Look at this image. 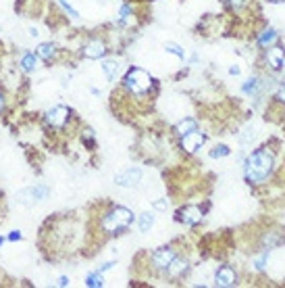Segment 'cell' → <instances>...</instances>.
<instances>
[{
	"mask_svg": "<svg viewBox=\"0 0 285 288\" xmlns=\"http://www.w3.org/2000/svg\"><path fill=\"white\" fill-rule=\"evenodd\" d=\"M275 40H277V32H275L273 27H267V29H262L260 36H258V46L267 48V46H271L275 42Z\"/></svg>",
	"mask_w": 285,
	"mask_h": 288,
	"instance_id": "9a60e30c",
	"label": "cell"
},
{
	"mask_svg": "<svg viewBox=\"0 0 285 288\" xmlns=\"http://www.w3.org/2000/svg\"><path fill=\"white\" fill-rule=\"evenodd\" d=\"M106 55V44H104V40H90V42L84 46V57L86 58H102Z\"/></svg>",
	"mask_w": 285,
	"mask_h": 288,
	"instance_id": "7c38bea8",
	"label": "cell"
},
{
	"mask_svg": "<svg viewBox=\"0 0 285 288\" xmlns=\"http://www.w3.org/2000/svg\"><path fill=\"white\" fill-rule=\"evenodd\" d=\"M194 130H198V121H196V119H191V117H186L183 121H179V123L175 125V134H177L179 138L188 136L190 132H194Z\"/></svg>",
	"mask_w": 285,
	"mask_h": 288,
	"instance_id": "5bb4252c",
	"label": "cell"
},
{
	"mask_svg": "<svg viewBox=\"0 0 285 288\" xmlns=\"http://www.w3.org/2000/svg\"><path fill=\"white\" fill-rule=\"evenodd\" d=\"M142 180V170L140 167H127L125 172H121L115 175V184L117 186H123V188H134L138 186Z\"/></svg>",
	"mask_w": 285,
	"mask_h": 288,
	"instance_id": "ba28073f",
	"label": "cell"
},
{
	"mask_svg": "<svg viewBox=\"0 0 285 288\" xmlns=\"http://www.w3.org/2000/svg\"><path fill=\"white\" fill-rule=\"evenodd\" d=\"M69 115H71V111L67 107H63V105H56V107H52L50 111L46 113V121L52 125V127H63L67 121H69Z\"/></svg>",
	"mask_w": 285,
	"mask_h": 288,
	"instance_id": "9c48e42d",
	"label": "cell"
},
{
	"mask_svg": "<svg viewBox=\"0 0 285 288\" xmlns=\"http://www.w3.org/2000/svg\"><path fill=\"white\" fill-rule=\"evenodd\" d=\"M46 196H48L46 186H29V188H23V190L17 192V201L23 203V205H32L36 201H42Z\"/></svg>",
	"mask_w": 285,
	"mask_h": 288,
	"instance_id": "277c9868",
	"label": "cell"
},
{
	"mask_svg": "<svg viewBox=\"0 0 285 288\" xmlns=\"http://www.w3.org/2000/svg\"><path fill=\"white\" fill-rule=\"evenodd\" d=\"M227 155H229V148H227L225 144H217V146L210 151V157H212V159H223V157H227Z\"/></svg>",
	"mask_w": 285,
	"mask_h": 288,
	"instance_id": "7402d4cb",
	"label": "cell"
},
{
	"mask_svg": "<svg viewBox=\"0 0 285 288\" xmlns=\"http://www.w3.org/2000/svg\"><path fill=\"white\" fill-rule=\"evenodd\" d=\"M102 284H104L102 272H96V274H90L88 276V286L90 288H96V286H102Z\"/></svg>",
	"mask_w": 285,
	"mask_h": 288,
	"instance_id": "44dd1931",
	"label": "cell"
},
{
	"mask_svg": "<svg viewBox=\"0 0 285 288\" xmlns=\"http://www.w3.org/2000/svg\"><path fill=\"white\" fill-rule=\"evenodd\" d=\"M2 107H4V98H2V94H0V111H2Z\"/></svg>",
	"mask_w": 285,
	"mask_h": 288,
	"instance_id": "836d02e7",
	"label": "cell"
},
{
	"mask_svg": "<svg viewBox=\"0 0 285 288\" xmlns=\"http://www.w3.org/2000/svg\"><path fill=\"white\" fill-rule=\"evenodd\" d=\"M225 2L229 8H233V11H239V8H243L248 4V0H225Z\"/></svg>",
	"mask_w": 285,
	"mask_h": 288,
	"instance_id": "484cf974",
	"label": "cell"
},
{
	"mask_svg": "<svg viewBox=\"0 0 285 288\" xmlns=\"http://www.w3.org/2000/svg\"><path fill=\"white\" fill-rule=\"evenodd\" d=\"M152 226H154V215H152V213H142L140 215V230L142 232H150Z\"/></svg>",
	"mask_w": 285,
	"mask_h": 288,
	"instance_id": "ffe728a7",
	"label": "cell"
},
{
	"mask_svg": "<svg viewBox=\"0 0 285 288\" xmlns=\"http://www.w3.org/2000/svg\"><path fill=\"white\" fill-rule=\"evenodd\" d=\"M21 65H23L25 71H34V69L38 67V55H32V53L23 55V58H21Z\"/></svg>",
	"mask_w": 285,
	"mask_h": 288,
	"instance_id": "d6986e66",
	"label": "cell"
},
{
	"mask_svg": "<svg viewBox=\"0 0 285 288\" xmlns=\"http://www.w3.org/2000/svg\"><path fill=\"white\" fill-rule=\"evenodd\" d=\"M102 71L106 73V77L110 79V82H113V79L117 77V73H119V63L117 61H104Z\"/></svg>",
	"mask_w": 285,
	"mask_h": 288,
	"instance_id": "ac0fdd59",
	"label": "cell"
},
{
	"mask_svg": "<svg viewBox=\"0 0 285 288\" xmlns=\"http://www.w3.org/2000/svg\"><path fill=\"white\" fill-rule=\"evenodd\" d=\"M67 284H69V278H65V276H63V278H60V280H58V286H67Z\"/></svg>",
	"mask_w": 285,
	"mask_h": 288,
	"instance_id": "1f68e13d",
	"label": "cell"
},
{
	"mask_svg": "<svg viewBox=\"0 0 285 288\" xmlns=\"http://www.w3.org/2000/svg\"><path fill=\"white\" fill-rule=\"evenodd\" d=\"M129 13H131V6H129V4L121 6V11H119V21H125V19L129 17Z\"/></svg>",
	"mask_w": 285,
	"mask_h": 288,
	"instance_id": "83f0119b",
	"label": "cell"
},
{
	"mask_svg": "<svg viewBox=\"0 0 285 288\" xmlns=\"http://www.w3.org/2000/svg\"><path fill=\"white\" fill-rule=\"evenodd\" d=\"M58 2H60V6H63V8H65V11H67V13L71 15V17H73V19H77V17H79V15H77V11H75V8H73V6H71L69 2H67V0H58Z\"/></svg>",
	"mask_w": 285,
	"mask_h": 288,
	"instance_id": "4316f807",
	"label": "cell"
},
{
	"mask_svg": "<svg viewBox=\"0 0 285 288\" xmlns=\"http://www.w3.org/2000/svg\"><path fill=\"white\" fill-rule=\"evenodd\" d=\"M215 282H217V286H223V288L236 286L238 284V272L229 265H221L215 274Z\"/></svg>",
	"mask_w": 285,
	"mask_h": 288,
	"instance_id": "30bf717a",
	"label": "cell"
},
{
	"mask_svg": "<svg viewBox=\"0 0 285 288\" xmlns=\"http://www.w3.org/2000/svg\"><path fill=\"white\" fill-rule=\"evenodd\" d=\"M188 267H190V263H188V259H183V257H175V259L171 261V265L167 267V276L169 278H181L183 274L188 272Z\"/></svg>",
	"mask_w": 285,
	"mask_h": 288,
	"instance_id": "4fadbf2b",
	"label": "cell"
},
{
	"mask_svg": "<svg viewBox=\"0 0 285 288\" xmlns=\"http://www.w3.org/2000/svg\"><path fill=\"white\" fill-rule=\"evenodd\" d=\"M38 34H40V32H38V29H36V27H29V36H32V38H36Z\"/></svg>",
	"mask_w": 285,
	"mask_h": 288,
	"instance_id": "d6a6232c",
	"label": "cell"
},
{
	"mask_svg": "<svg viewBox=\"0 0 285 288\" xmlns=\"http://www.w3.org/2000/svg\"><path fill=\"white\" fill-rule=\"evenodd\" d=\"M264 58H267V65L273 69V71H279V69H283L285 65V48L281 44H271L267 46V55H264Z\"/></svg>",
	"mask_w": 285,
	"mask_h": 288,
	"instance_id": "5b68a950",
	"label": "cell"
},
{
	"mask_svg": "<svg viewBox=\"0 0 285 288\" xmlns=\"http://www.w3.org/2000/svg\"><path fill=\"white\" fill-rule=\"evenodd\" d=\"M269 2H285V0H269Z\"/></svg>",
	"mask_w": 285,
	"mask_h": 288,
	"instance_id": "e575fe53",
	"label": "cell"
},
{
	"mask_svg": "<svg viewBox=\"0 0 285 288\" xmlns=\"http://www.w3.org/2000/svg\"><path fill=\"white\" fill-rule=\"evenodd\" d=\"M154 209H167V201H156L154 203Z\"/></svg>",
	"mask_w": 285,
	"mask_h": 288,
	"instance_id": "f546056e",
	"label": "cell"
},
{
	"mask_svg": "<svg viewBox=\"0 0 285 288\" xmlns=\"http://www.w3.org/2000/svg\"><path fill=\"white\" fill-rule=\"evenodd\" d=\"M175 257H177V253H175L173 246H162V249L152 253V265L160 272H167V267L171 265V261L175 259Z\"/></svg>",
	"mask_w": 285,
	"mask_h": 288,
	"instance_id": "8992f818",
	"label": "cell"
},
{
	"mask_svg": "<svg viewBox=\"0 0 285 288\" xmlns=\"http://www.w3.org/2000/svg\"><path fill=\"white\" fill-rule=\"evenodd\" d=\"M275 103H277V105H283V107H285V84H279L277 92H275Z\"/></svg>",
	"mask_w": 285,
	"mask_h": 288,
	"instance_id": "d4e9b609",
	"label": "cell"
},
{
	"mask_svg": "<svg viewBox=\"0 0 285 288\" xmlns=\"http://www.w3.org/2000/svg\"><path fill=\"white\" fill-rule=\"evenodd\" d=\"M123 84H125V88H127L131 94L142 96V94L150 92V88L154 86V79H152L150 73H146L144 69L134 67V69H129V71H127V75H125V79H123Z\"/></svg>",
	"mask_w": 285,
	"mask_h": 288,
	"instance_id": "3957f363",
	"label": "cell"
},
{
	"mask_svg": "<svg viewBox=\"0 0 285 288\" xmlns=\"http://www.w3.org/2000/svg\"><path fill=\"white\" fill-rule=\"evenodd\" d=\"M19 238H21V232H19V230H15V232L8 234V240H19Z\"/></svg>",
	"mask_w": 285,
	"mask_h": 288,
	"instance_id": "f1b7e54d",
	"label": "cell"
},
{
	"mask_svg": "<svg viewBox=\"0 0 285 288\" xmlns=\"http://www.w3.org/2000/svg\"><path fill=\"white\" fill-rule=\"evenodd\" d=\"M165 48H167V53L175 55V57H179V58H183V57H186V51H183L181 46H177V44H167Z\"/></svg>",
	"mask_w": 285,
	"mask_h": 288,
	"instance_id": "cb8c5ba5",
	"label": "cell"
},
{
	"mask_svg": "<svg viewBox=\"0 0 285 288\" xmlns=\"http://www.w3.org/2000/svg\"><path fill=\"white\" fill-rule=\"evenodd\" d=\"M131 224H134V211L127 209V207H115V209H110L102 220V228L108 234L127 230Z\"/></svg>",
	"mask_w": 285,
	"mask_h": 288,
	"instance_id": "7a4b0ae2",
	"label": "cell"
},
{
	"mask_svg": "<svg viewBox=\"0 0 285 288\" xmlns=\"http://www.w3.org/2000/svg\"><path fill=\"white\" fill-rule=\"evenodd\" d=\"M275 170V153L269 146H262L258 151L248 155L243 161V177L248 184H264Z\"/></svg>",
	"mask_w": 285,
	"mask_h": 288,
	"instance_id": "6da1fadb",
	"label": "cell"
},
{
	"mask_svg": "<svg viewBox=\"0 0 285 288\" xmlns=\"http://www.w3.org/2000/svg\"><path fill=\"white\" fill-rule=\"evenodd\" d=\"M36 55H38V58L50 61V58H52V57L56 55V46H54V44H50V42L40 44V46H38V51H36Z\"/></svg>",
	"mask_w": 285,
	"mask_h": 288,
	"instance_id": "2e32d148",
	"label": "cell"
},
{
	"mask_svg": "<svg viewBox=\"0 0 285 288\" xmlns=\"http://www.w3.org/2000/svg\"><path fill=\"white\" fill-rule=\"evenodd\" d=\"M204 140H206V134L194 130V132H190L188 136L181 138V148H183L186 153H196L198 148L204 144Z\"/></svg>",
	"mask_w": 285,
	"mask_h": 288,
	"instance_id": "8fae6325",
	"label": "cell"
},
{
	"mask_svg": "<svg viewBox=\"0 0 285 288\" xmlns=\"http://www.w3.org/2000/svg\"><path fill=\"white\" fill-rule=\"evenodd\" d=\"M2 242H4V238H0V244H2Z\"/></svg>",
	"mask_w": 285,
	"mask_h": 288,
	"instance_id": "d590c367",
	"label": "cell"
},
{
	"mask_svg": "<svg viewBox=\"0 0 285 288\" xmlns=\"http://www.w3.org/2000/svg\"><path fill=\"white\" fill-rule=\"evenodd\" d=\"M267 261H269V251H262L256 259H254V267H256V270H264Z\"/></svg>",
	"mask_w": 285,
	"mask_h": 288,
	"instance_id": "603a6c76",
	"label": "cell"
},
{
	"mask_svg": "<svg viewBox=\"0 0 285 288\" xmlns=\"http://www.w3.org/2000/svg\"><path fill=\"white\" fill-rule=\"evenodd\" d=\"M202 217H204V211H202L200 207H196V205H186L183 209L177 211V220L181 224H186V226H196V224H200Z\"/></svg>",
	"mask_w": 285,
	"mask_h": 288,
	"instance_id": "52a82bcc",
	"label": "cell"
},
{
	"mask_svg": "<svg viewBox=\"0 0 285 288\" xmlns=\"http://www.w3.org/2000/svg\"><path fill=\"white\" fill-rule=\"evenodd\" d=\"M243 92L256 96V94L260 92V79H258L256 75H252L250 79H246V84H243Z\"/></svg>",
	"mask_w": 285,
	"mask_h": 288,
	"instance_id": "e0dca14e",
	"label": "cell"
},
{
	"mask_svg": "<svg viewBox=\"0 0 285 288\" xmlns=\"http://www.w3.org/2000/svg\"><path fill=\"white\" fill-rule=\"evenodd\" d=\"M229 73H231V75H239V67H238V65H231V67H229Z\"/></svg>",
	"mask_w": 285,
	"mask_h": 288,
	"instance_id": "4dcf8cb0",
	"label": "cell"
}]
</instances>
